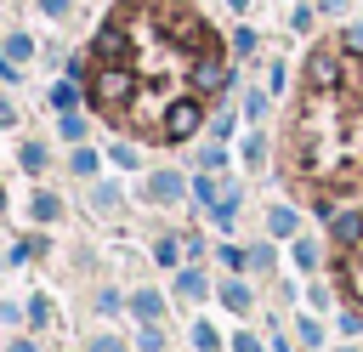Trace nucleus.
Listing matches in <instances>:
<instances>
[{"label":"nucleus","instance_id":"nucleus-2","mask_svg":"<svg viewBox=\"0 0 363 352\" xmlns=\"http://www.w3.org/2000/svg\"><path fill=\"white\" fill-rule=\"evenodd\" d=\"M278 176L318 210L363 199V23L323 34L301 57L278 131Z\"/></svg>","mask_w":363,"mask_h":352},{"label":"nucleus","instance_id":"nucleus-3","mask_svg":"<svg viewBox=\"0 0 363 352\" xmlns=\"http://www.w3.org/2000/svg\"><path fill=\"white\" fill-rule=\"evenodd\" d=\"M329 278L346 301V329H363V210L340 216L329 233Z\"/></svg>","mask_w":363,"mask_h":352},{"label":"nucleus","instance_id":"nucleus-1","mask_svg":"<svg viewBox=\"0 0 363 352\" xmlns=\"http://www.w3.org/2000/svg\"><path fill=\"white\" fill-rule=\"evenodd\" d=\"M227 79V40L193 0H113L79 51L85 108L147 148L199 136Z\"/></svg>","mask_w":363,"mask_h":352}]
</instances>
